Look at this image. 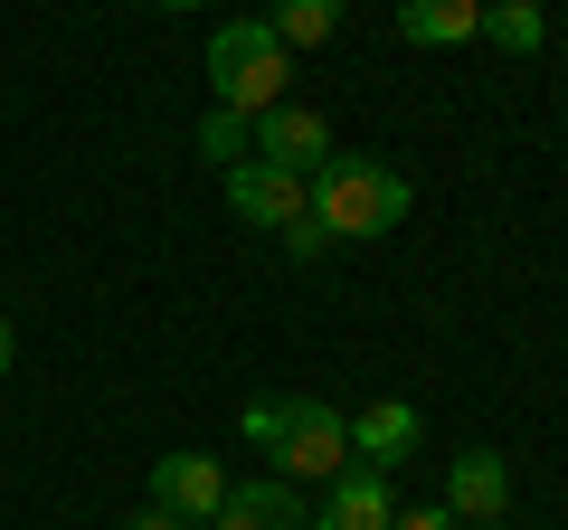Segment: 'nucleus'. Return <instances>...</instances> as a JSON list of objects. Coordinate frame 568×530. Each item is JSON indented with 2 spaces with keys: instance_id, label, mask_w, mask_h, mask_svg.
Wrapping results in <instances>:
<instances>
[{
  "instance_id": "nucleus-5",
  "label": "nucleus",
  "mask_w": 568,
  "mask_h": 530,
  "mask_svg": "<svg viewBox=\"0 0 568 530\" xmlns=\"http://www.w3.org/2000/svg\"><path fill=\"white\" fill-rule=\"evenodd\" d=\"M304 200H313V181H294V171H275V162H237L227 171V208H237L246 227H294Z\"/></svg>"
},
{
  "instance_id": "nucleus-20",
  "label": "nucleus",
  "mask_w": 568,
  "mask_h": 530,
  "mask_svg": "<svg viewBox=\"0 0 568 530\" xmlns=\"http://www.w3.org/2000/svg\"><path fill=\"white\" fill-rule=\"evenodd\" d=\"M474 530H503V521H474Z\"/></svg>"
},
{
  "instance_id": "nucleus-7",
  "label": "nucleus",
  "mask_w": 568,
  "mask_h": 530,
  "mask_svg": "<svg viewBox=\"0 0 568 530\" xmlns=\"http://www.w3.org/2000/svg\"><path fill=\"white\" fill-rule=\"evenodd\" d=\"M152 502H162V511H181V521H209V511L227 502L219 455H162V465H152Z\"/></svg>"
},
{
  "instance_id": "nucleus-19",
  "label": "nucleus",
  "mask_w": 568,
  "mask_h": 530,
  "mask_svg": "<svg viewBox=\"0 0 568 530\" xmlns=\"http://www.w3.org/2000/svg\"><path fill=\"white\" fill-rule=\"evenodd\" d=\"M152 10H200V0H152Z\"/></svg>"
},
{
  "instance_id": "nucleus-6",
  "label": "nucleus",
  "mask_w": 568,
  "mask_h": 530,
  "mask_svg": "<svg viewBox=\"0 0 568 530\" xmlns=\"http://www.w3.org/2000/svg\"><path fill=\"white\" fill-rule=\"evenodd\" d=\"M503 502H511V465L493 446H465V455H455V473H446V511L474 530V521H503Z\"/></svg>"
},
{
  "instance_id": "nucleus-4",
  "label": "nucleus",
  "mask_w": 568,
  "mask_h": 530,
  "mask_svg": "<svg viewBox=\"0 0 568 530\" xmlns=\"http://www.w3.org/2000/svg\"><path fill=\"white\" fill-rule=\"evenodd\" d=\"M256 162H275V171H294V181H313V171L332 162V123L313 114V104L284 95L275 114H256Z\"/></svg>"
},
{
  "instance_id": "nucleus-15",
  "label": "nucleus",
  "mask_w": 568,
  "mask_h": 530,
  "mask_svg": "<svg viewBox=\"0 0 568 530\" xmlns=\"http://www.w3.org/2000/svg\"><path fill=\"white\" fill-rule=\"evenodd\" d=\"M388 530H465V521H455L446 502H426V511H398V521H388Z\"/></svg>"
},
{
  "instance_id": "nucleus-8",
  "label": "nucleus",
  "mask_w": 568,
  "mask_h": 530,
  "mask_svg": "<svg viewBox=\"0 0 568 530\" xmlns=\"http://www.w3.org/2000/svg\"><path fill=\"white\" fill-rule=\"evenodd\" d=\"M417 408L407 398H379V408H361L351 417V465H369V473H388V465H407L417 455Z\"/></svg>"
},
{
  "instance_id": "nucleus-17",
  "label": "nucleus",
  "mask_w": 568,
  "mask_h": 530,
  "mask_svg": "<svg viewBox=\"0 0 568 530\" xmlns=\"http://www.w3.org/2000/svg\"><path fill=\"white\" fill-rule=\"evenodd\" d=\"M123 530H209V521H181V511H162V502H152V511H133Z\"/></svg>"
},
{
  "instance_id": "nucleus-2",
  "label": "nucleus",
  "mask_w": 568,
  "mask_h": 530,
  "mask_svg": "<svg viewBox=\"0 0 568 530\" xmlns=\"http://www.w3.org/2000/svg\"><path fill=\"white\" fill-rule=\"evenodd\" d=\"M246 446L275 455L284 483H332L351 465V417L332 398H256L246 408Z\"/></svg>"
},
{
  "instance_id": "nucleus-12",
  "label": "nucleus",
  "mask_w": 568,
  "mask_h": 530,
  "mask_svg": "<svg viewBox=\"0 0 568 530\" xmlns=\"http://www.w3.org/2000/svg\"><path fill=\"white\" fill-rule=\"evenodd\" d=\"M265 29H275L284 48H323L332 29H342V0H275V10H265Z\"/></svg>"
},
{
  "instance_id": "nucleus-9",
  "label": "nucleus",
  "mask_w": 568,
  "mask_h": 530,
  "mask_svg": "<svg viewBox=\"0 0 568 530\" xmlns=\"http://www.w3.org/2000/svg\"><path fill=\"white\" fill-rule=\"evenodd\" d=\"M388 521H398V502H388V473L342 465V473H332V492H323V521H313V530H388Z\"/></svg>"
},
{
  "instance_id": "nucleus-11",
  "label": "nucleus",
  "mask_w": 568,
  "mask_h": 530,
  "mask_svg": "<svg viewBox=\"0 0 568 530\" xmlns=\"http://www.w3.org/2000/svg\"><path fill=\"white\" fill-rule=\"evenodd\" d=\"M398 39L465 48V39H484V0H398Z\"/></svg>"
},
{
  "instance_id": "nucleus-3",
  "label": "nucleus",
  "mask_w": 568,
  "mask_h": 530,
  "mask_svg": "<svg viewBox=\"0 0 568 530\" xmlns=\"http://www.w3.org/2000/svg\"><path fill=\"white\" fill-rule=\"evenodd\" d=\"M209 85H219L227 114H275L284 104V39L265 20H227L219 39H209Z\"/></svg>"
},
{
  "instance_id": "nucleus-16",
  "label": "nucleus",
  "mask_w": 568,
  "mask_h": 530,
  "mask_svg": "<svg viewBox=\"0 0 568 530\" xmlns=\"http://www.w3.org/2000/svg\"><path fill=\"white\" fill-rule=\"evenodd\" d=\"M323 246H332V237H323L313 218H294V227H284V256H323Z\"/></svg>"
},
{
  "instance_id": "nucleus-14",
  "label": "nucleus",
  "mask_w": 568,
  "mask_h": 530,
  "mask_svg": "<svg viewBox=\"0 0 568 530\" xmlns=\"http://www.w3.org/2000/svg\"><path fill=\"white\" fill-rule=\"evenodd\" d=\"M200 152H209L219 171L256 162V123H246V114H227V104H209V123H200Z\"/></svg>"
},
{
  "instance_id": "nucleus-13",
  "label": "nucleus",
  "mask_w": 568,
  "mask_h": 530,
  "mask_svg": "<svg viewBox=\"0 0 568 530\" xmlns=\"http://www.w3.org/2000/svg\"><path fill=\"white\" fill-rule=\"evenodd\" d=\"M484 39H493V48H511V58H530V48L549 39L540 0H484Z\"/></svg>"
},
{
  "instance_id": "nucleus-18",
  "label": "nucleus",
  "mask_w": 568,
  "mask_h": 530,
  "mask_svg": "<svg viewBox=\"0 0 568 530\" xmlns=\"http://www.w3.org/2000/svg\"><path fill=\"white\" fill-rule=\"evenodd\" d=\"M10 360H20V332H10V313H0V379H10Z\"/></svg>"
},
{
  "instance_id": "nucleus-1",
  "label": "nucleus",
  "mask_w": 568,
  "mask_h": 530,
  "mask_svg": "<svg viewBox=\"0 0 568 530\" xmlns=\"http://www.w3.org/2000/svg\"><path fill=\"white\" fill-rule=\"evenodd\" d=\"M407 208H417L407 171L369 162V152H332V162L313 171V200H304V218L323 227L332 246H342V237H398V218H407Z\"/></svg>"
},
{
  "instance_id": "nucleus-10",
  "label": "nucleus",
  "mask_w": 568,
  "mask_h": 530,
  "mask_svg": "<svg viewBox=\"0 0 568 530\" xmlns=\"http://www.w3.org/2000/svg\"><path fill=\"white\" fill-rule=\"evenodd\" d=\"M209 530H313L304 502H294V483H227V502L209 511Z\"/></svg>"
}]
</instances>
